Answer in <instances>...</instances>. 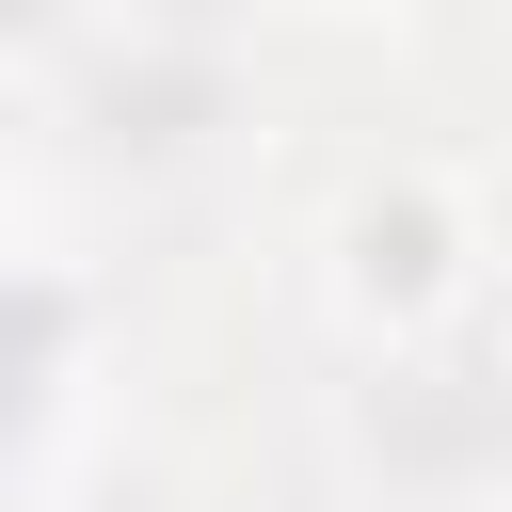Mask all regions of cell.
I'll list each match as a JSON object with an SVG mask.
<instances>
[{
    "instance_id": "cell-3",
    "label": "cell",
    "mask_w": 512,
    "mask_h": 512,
    "mask_svg": "<svg viewBox=\"0 0 512 512\" xmlns=\"http://www.w3.org/2000/svg\"><path fill=\"white\" fill-rule=\"evenodd\" d=\"M496 512H512V448H496Z\"/></svg>"
},
{
    "instance_id": "cell-1",
    "label": "cell",
    "mask_w": 512,
    "mask_h": 512,
    "mask_svg": "<svg viewBox=\"0 0 512 512\" xmlns=\"http://www.w3.org/2000/svg\"><path fill=\"white\" fill-rule=\"evenodd\" d=\"M336 304H352L368 336H432V320L464 304V208H448L432 176L352 192V208H336Z\"/></svg>"
},
{
    "instance_id": "cell-2",
    "label": "cell",
    "mask_w": 512,
    "mask_h": 512,
    "mask_svg": "<svg viewBox=\"0 0 512 512\" xmlns=\"http://www.w3.org/2000/svg\"><path fill=\"white\" fill-rule=\"evenodd\" d=\"M32 400H48V320H32V288L0 272V480H16V432H32Z\"/></svg>"
}]
</instances>
